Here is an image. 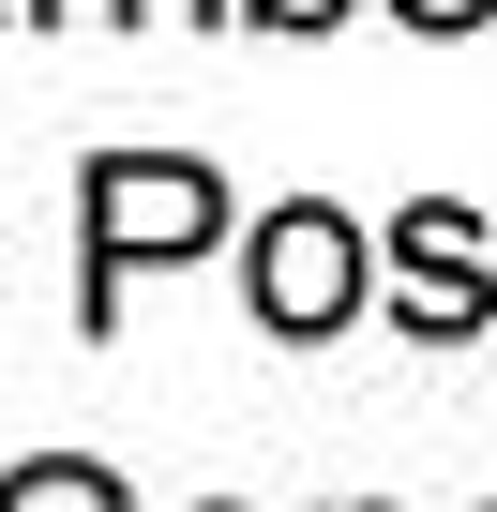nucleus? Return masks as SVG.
<instances>
[{
	"label": "nucleus",
	"mask_w": 497,
	"mask_h": 512,
	"mask_svg": "<svg viewBox=\"0 0 497 512\" xmlns=\"http://www.w3.org/2000/svg\"><path fill=\"white\" fill-rule=\"evenodd\" d=\"M392 16H407V31H482L497 0H392Z\"/></svg>",
	"instance_id": "obj_6"
},
{
	"label": "nucleus",
	"mask_w": 497,
	"mask_h": 512,
	"mask_svg": "<svg viewBox=\"0 0 497 512\" xmlns=\"http://www.w3.org/2000/svg\"><path fill=\"white\" fill-rule=\"evenodd\" d=\"M241 302H257V332L317 347V332H347V317L377 302V256H362V226H347L332 196H287V211L257 226V272H241Z\"/></svg>",
	"instance_id": "obj_2"
},
{
	"label": "nucleus",
	"mask_w": 497,
	"mask_h": 512,
	"mask_svg": "<svg viewBox=\"0 0 497 512\" xmlns=\"http://www.w3.org/2000/svg\"><path fill=\"white\" fill-rule=\"evenodd\" d=\"M0 512H136V482L91 467V452H31L16 482H0Z\"/></svg>",
	"instance_id": "obj_4"
},
{
	"label": "nucleus",
	"mask_w": 497,
	"mask_h": 512,
	"mask_svg": "<svg viewBox=\"0 0 497 512\" xmlns=\"http://www.w3.org/2000/svg\"><path fill=\"white\" fill-rule=\"evenodd\" d=\"M241 16H257V31H332L347 0H241Z\"/></svg>",
	"instance_id": "obj_5"
},
{
	"label": "nucleus",
	"mask_w": 497,
	"mask_h": 512,
	"mask_svg": "<svg viewBox=\"0 0 497 512\" xmlns=\"http://www.w3.org/2000/svg\"><path fill=\"white\" fill-rule=\"evenodd\" d=\"M31 16H136V0H31Z\"/></svg>",
	"instance_id": "obj_7"
},
{
	"label": "nucleus",
	"mask_w": 497,
	"mask_h": 512,
	"mask_svg": "<svg viewBox=\"0 0 497 512\" xmlns=\"http://www.w3.org/2000/svg\"><path fill=\"white\" fill-rule=\"evenodd\" d=\"M166 16H196V31H226V16H241V0H166Z\"/></svg>",
	"instance_id": "obj_8"
},
{
	"label": "nucleus",
	"mask_w": 497,
	"mask_h": 512,
	"mask_svg": "<svg viewBox=\"0 0 497 512\" xmlns=\"http://www.w3.org/2000/svg\"><path fill=\"white\" fill-rule=\"evenodd\" d=\"M392 317H407L422 347H452V332H482V317H497V256H482V211H452V196L392 211Z\"/></svg>",
	"instance_id": "obj_3"
},
{
	"label": "nucleus",
	"mask_w": 497,
	"mask_h": 512,
	"mask_svg": "<svg viewBox=\"0 0 497 512\" xmlns=\"http://www.w3.org/2000/svg\"><path fill=\"white\" fill-rule=\"evenodd\" d=\"M0 16H31V0H0Z\"/></svg>",
	"instance_id": "obj_9"
},
{
	"label": "nucleus",
	"mask_w": 497,
	"mask_h": 512,
	"mask_svg": "<svg viewBox=\"0 0 497 512\" xmlns=\"http://www.w3.org/2000/svg\"><path fill=\"white\" fill-rule=\"evenodd\" d=\"M76 226H91V332L121 317V272H166V256H211L226 241V181L196 151H91L76 166Z\"/></svg>",
	"instance_id": "obj_1"
}]
</instances>
